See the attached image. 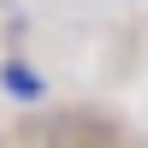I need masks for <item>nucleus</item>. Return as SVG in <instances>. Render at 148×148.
Wrapping results in <instances>:
<instances>
[{
    "label": "nucleus",
    "instance_id": "f257e3e1",
    "mask_svg": "<svg viewBox=\"0 0 148 148\" xmlns=\"http://www.w3.org/2000/svg\"><path fill=\"white\" fill-rule=\"evenodd\" d=\"M0 89H6L12 101H24V107H36V101L47 95V83H42V71H30L24 59H6V65H0Z\"/></svg>",
    "mask_w": 148,
    "mask_h": 148
}]
</instances>
